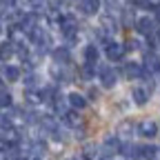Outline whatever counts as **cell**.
<instances>
[{
  "label": "cell",
  "mask_w": 160,
  "mask_h": 160,
  "mask_svg": "<svg viewBox=\"0 0 160 160\" xmlns=\"http://www.w3.org/2000/svg\"><path fill=\"white\" fill-rule=\"evenodd\" d=\"M29 38L38 45L40 53H47V51L51 49V38H49V33H47V31H42V29H38V27H36V29L29 33Z\"/></svg>",
  "instance_id": "obj_1"
},
{
  "label": "cell",
  "mask_w": 160,
  "mask_h": 160,
  "mask_svg": "<svg viewBox=\"0 0 160 160\" xmlns=\"http://www.w3.org/2000/svg\"><path fill=\"white\" fill-rule=\"evenodd\" d=\"M136 29L142 33V36H149V38L158 31V29H156V22H153L151 18H147V16H145V18H140L138 22H136Z\"/></svg>",
  "instance_id": "obj_2"
},
{
  "label": "cell",
  "mask_w": 160,
  "mask_h": 160,
  "mask_svg": "<svg viewBox=\"0 0 160 160\" xmlns=\"http://www.w3.org/2000/svg\"><path fill=\"white\" fill-rule=\"evenodd\" d=\"M98 76H100V82H102L105 87H113L116 85V71L111 67H100Z\"/></svg>",
  "instance_id": "obj_3"
},
{
  "label": "cell",
  "mask_w": 160,
  "mask_h": 160,
  "mask_svg": "<svg viewBox=\"0 0 160 160\" xmlns=\"http://www.w3.org/2000/svg\"><path fill=\"white\" fill-rule=\"evenodd\" d=\"M138 131L142 133L145 138H153V136L158 133V125L153 122V120H142V122H140V127H138Z\"/></svg>",
  "instance_id": "obj_4"
},
{
  "label": "cell",
  "mask_w": 160,
  "mask_h": 160,
  "mask_svg": "<svg viewBox=\"0 0 160 160\" xmlns=\"http://www.w3.org/2000/svg\"><path fill=\"white\" fill-rule=\"evenodd\" d=\"M100 9V0H80V11L85 16H93Z\"/></svg>",
  "instance_id": "obj_5"
},
{
  "label": "cell",
  "mask_w": 160,
  "mask_h": 160,
  "mask_svg": "<svg viewBox=\"0 0 160 160\" xmlns=\"http://www.w3.org/2000/svg\"><path fill=\"white\" fill-rule=\"evenodd\" d=\"M105 53H107L109 60H120V58H122V53H125V49L120 47L118 42H109V40H107V49H105Z\"/></svg>",
  "instance_id": "obj_6"
},
{
  "label": "cell",
  "mask_w": 160,
  "mask_h": 160,
  "mask_svg": "<svg viewBox=\"0 0 160 160\" xmlns=\"http://www.w3.org/2000/svg\"><path fill=\"white\" fill-rule=\"evenodd\" d=\"M36 22H38L36 13H27L22 20H20V27H22V31H25V33H31V31L36 29Z\"/></svg>",
  "instance_id": "obj_7"
},
{
  "label": "cell",
  "mask_w": 160,
  "mask_h": 160,
  "mask_svg": "<svg viewBox=\"0 0 160 160\" xmlns=\"http://www.w3.org/2000/svg\"><path fill=\"white\" fill-rule=\"evenodd\" d=\"M131 136H133V122H131V120L120 122V127H118V138L127 140V138H131Z\"/></svg>",
  "instance_id": "obj_8"
},
{
  "label": "cell",
  "mask_w": 160,
  "mask_h": 160,
  "mask_svg": "<svg viewBox=\"0 0 160 160\" xmlns=\"http://www.w3.org/2000/svg\"><path fill=\"white\" fill-rule=\"evenodd\" d=\"M125 73H127L129 78H140V76H145V69L140 67L138 62H127V65H125Z\"/></svg>",
  "instance_id": "obj_9"
},
{
  "label": "cell",
  "mask_w": 160,
  "mask_h": 160,
  "mask_svg": "<svg viewBox=\"0 0 160 160\" xmlns=\"http://www.w3.org/2000/svg\"><path fill=\"white\" fill-rule=\"evenodd\" d=\"M131 96H133V100H136L138 105H145L147 100H149V93H147L145 87H133L131 89Z\"/></svg>",
  "instance_id": "obj_10"
},
{
  "label": "cell",
  "mask_w": 160,
  "mask_h": 160,
  "mask_svg": "<svg viewBox=\"0 0 160 160\" xmlns=\"http://www.w3.org/2000/svg\"><path fill=\"white\" fill-rule=\"evenodd\" d=\"M62 120H65V125H67V127H71V129H76V127L82 125L80 116H78V113H73V111H67V113L62 116Z\"/></svg>",
  "instance_id": "obj_11"
},
{
  "label": "cell",
  "mask_w": 160,
  "mask_h": 160,
  "mask_svg": "<svg viewBox=\"0 0 160 160\" xmlns=\"http://www.w3.org/2000/svg\"><path fill=\"white\" fill-rule=\"evenodd\" d=\"M2 76L9 80V82H16V80L20 78V69L13 67V65H5V67H2Z\"/></svg>",
  "instance_id": "obj_12"
},
{
  "label": "cell",
  "mask_w": 160,
  "mask_h": 160,
  "mask_svg": "<svg viewBox=\"0 0 160 160\" xmlns=\"http://www.w3.org/2000/svg\"><path fill=\"white\" fill-rule=\"evenodd\" d=\"M58 96H60V91L56 87H47V89H42V93H40V100H42V102H53Z\"/></svg>",
  "instance_id": "obj_13"
},
{
  "label": "cell",
  "mask_w": 160,
  "mask_h": 160,
  "mask_svg": "<svg viewBox=\"0 0 160 160\" xmlns=\"http://www.w3.org/2000/svg\"><path fill=\"white\" fill-rule=\"evenodd\" d=\"M13 53H16L13 42H0V60H9Z\"/></svg>",
  "instance_id": "obj_14"
},
{
  "label": "cell",
  "mask_w": 160,
  "mask_h": 160,
  "mask_svg": "<svg viewBox=\"0 0 160 160\" xmlns=\"http://www.w3.org/2000/svg\"><path fill=\"white\" fill-rule=\"evenodd\" d=\"M69 105L73 107V109H85L87 107V100L82 98V96H80V93H69Z\"/></svg>",
  "instance_id": "obj_15"
},
{
  "label": "cell",
  "mask_w": 160,
  "mask_h": 160,
  "mask_svg": "<svg viewBox=\"0 0 160 160\" xmlns=\"http://www.w3.org/2000/svg\"><path fill=\"white\" fill-rule=\"evenodd\" d=\"M120 151H122L127 158H131V160L140 158V147L138 145H125V147H120Z\"/></svg>",
  "instance_id": "obj_16"
},
{
  "label": "cell",
  "mask_w": 160,
  "mask_h": 160,
  "mask_svg": "<svg viewBox=\"0 0 160 160\" xmlns=\"http://www.w3.org/2000/svg\"><path fill=\"white\" fill-rule=\"evenodd\" d=\"M102 31H107V33H113L116 29H118V25H116V20L111 18V16H102Z\"/></svg>",
  "instance_id": "obj_17"
},
{
  "label": "cell",
  "mask_w": 160,
  "mask_h": 160,
  "mask_svg": "<svg viewBox=\"0 0 160 160\" xmlns=\"http://www.w3.org/2000/svg\"><path fill=\"white\" fill-rule=\"evenodd\" d=\"M85 60H87V65H96V60H98V49L93 45L85 47Z\"/></svg>",
  "instance_id": "obj_18"
},
{
  "label": "cell",
  "mask_w": 160,
  "mask_h": 160,
  "mask_svg": "<svg viewBox=\"0 0 160 160\" xmlns=\"http://www.w3.org/2000/svg\"><path fill=\"white\" fill-rule=\"evenodd\" d=\"M53 60H56V62H69V51L65 47L53 49Z\"/></svg>",
  "instance_id": "obj_19"
},
{
  "label": "cell",
  "mask_w": 160,
  "mask_h": 160,
  "mask_svg": "<svg viewBox=\"0 0 160 160\" xmlns=\"http://www.w3.org/2000/svg\"><path fill=\"white\" fill-rule=\"evenodd\" d=\"M105 151H107V153H116V151H120L118 138H107V140H105Z\"/></svg>",
  "instance_id": "obj_20"
},
{
  "label": "cell",
  "mask_w": 160,
  "mask_h": 160,
  "mask_svg": "<svg viewBox=\"0 0 160 160\" xmlns=\"http://www.w3.org/2000/svg\"><path fill=\"white\" fill-rule=\"evenodd\" d=\"M40 127H45L47 131H56V129H58L56 120H53L51 116H45V118H40Z\"/></svg>",
  "instance_id": "obj_21"
},
{
  "label": "cell",
  "mask_w": 160,
  "mask_h": 160,
  "mask_svg": "<svg viewBox=\"0 0 160 160\" xmlns=\"http://www.w3.org/2000/svg\"><path fill=\"white\" fill-rule=\"evenodd\" d=\"M140 158H147V160H153V158H156V147H153V145H147V147H140Z\"/></svg>",
  "instance_id": "obj_22"
},
{
  "label": "cell",
  "mask_w": 160,
  "mask_h": 160,
  "mask_svg": "<svg viewBox=\"0 0 160 160\" xmlns=\"http://www.w3.org/2000/svg\"><path fill=\"white\" fill-rule=\"evenodd\" d=\"M25 100L29 105H38V102H42V100H40V93H36V91H25Z\"/></svg>",
  "instance_id": "obj_23"
},
{
  "label": "cell",
  "mask_w": 160,
  "mask_h": 160,
  "mask_svg": "<svg viewBox=\"0 0 160 160\" xmlns=\"http://www.w3.org/2000/svg\"><path fill=\"white\" fill-rule=\"evenodd\" d=\"M93 73H96V67H93V65H85V67H80V76H82L85 80H89Z\"/></svg>",
  "instance_id": "obj_24"
},
{
  "label": "cell",
  "mask_w": 160,
  "mask_h": 160,
  "mask_svg": "<svg viewBox=\"0 0 160 160\" xmlns=\"http://www.w3.org/2000/svg\"><path fill=\"white\" fill-rule=\"evenodd\" d=\"M11 105V96L7 91H0V107H9Z\"/></svg>",
  "instance_id": "obj_25"
},
{
  "label": "cell",
  "mask_w": 160,
  "mask_h": 160,
  "mask_svg": "<svg viewBox=\"0 0 160 160\" xmlns=\"http://www.w3.org/2000/svg\"><path fill=\"white\" fill-rule=\"evenodd\" d=\"M25 82H27V89L31 91V89L36 87V82H38V78H36V76L31 73V76H27V80H25Z\"/></svg>",
  "instance_id": "obj_26"
},
{
  "label": "cell",
  "mask_w": 160,
  "mask_h": 160,
  "mask_svg": "<svg viewBox=\"0 0 160 160\" xmlns=\"http://www.w3.org/2000/svg\"><path fill=\"white\" fill-rule=\"evenodd\" d=\"M122 20H125V27H129V25L133 22V16H131L129 11H125V16H122Z\"/></svg>",
  "instance_id": "obj_27"
},
{
  "label": "cell",
  "mask_w": 160,
  "mask_h": 160,
  "mask_svg": "<svg viewBox=\"0 0 160 160\" xmlns=\"http://www.w3.org/2000/svg\"><path fill=\"white\" fill-rule=\"evenodd\" d=\"M160 7V0H147V9H158Z\"/></svg>",
  "instance_id": "obj_28"
},
{
  "label": "cell",
  "mask_w": 160,
  "mask_h": 160,
  "mask_svg": "<svg viewBox=\"0 0 160 160\" xmlns=\"http://www.w3.org/2000/svg\"><path fill=\"white\" fill-rule=\"evenodd\" d=\"M51 76H53V78H62V69L53 67V69H51Z\"/></svg>",
  "instance_id": "obj_29"
},
{
  "label": "cell",
  "mask_w": 160,
  "mask_h": 160,
  "mask_svg": "<svg viewBox=\"0 0 160 160\" xmlns=\"http://www.w3.org/2000/svg\"><path fill=\"white\" fill-rule=\"evenodd\" d=\"M9 147V142H7V138H2V136H0V151H5Z\"/></svg>",
  "instance_id": "obj_30"
},
{
  "label": "cell",
  "mask_w": 160,
  "mask_h": 160,
  "mask_svg": "<svg viewBox=\"0 0 160 160\" xmlns=\"http://www.w3.org/2000/svg\"><path fill=\"white\" fill-rule=\"evenodd\" d=\"M136 7H147V0H131Z\"/></svg>",
  "instance_id": "obj_31"
},
{
  "label": "cell",
  "mask_w": 160,
  "mask_h": 160,
  "mask_svg": "<svg viewBox=\"0 0 160 160\" xmlns=\"http://www.w3.org/2000/svg\"><path fill=\"white\" fill-rule=\"evenodd\" d=\"M42 2H45V0H29L31 7H42Z\"/></svg>",
  "instance_id": "obj_32"
},
{
  "label": "cell",
  "mask_w": 160,
  "mask_h": 160,
  "mask_svg": "<svg viewBox=\"0 0 160 160\" xmlns=\"http://www.w3.org/2000/svg\"><path fill=\"white\" fill-rule=\"evenodd\" d=\"M0 2H2V5H7V7H11V5H13V0H0Z\"/></svg>",
  "instance_id": "obj_33"
},
{
  "label": "cell",
  "mask_w": 160,
  "mask_h": 160,
  "mask_svg": "<svg viewBox=\"0 0 160 160\" xmlns=\"http://www.w3.org/2000/svg\"><path fill=\"white\" fill-rule=\"evenodd\" d=\"M158 20H160V7H158Z\"/></svg>",
  "instance_id": "obj_34"
},
{
  "label": "cell",
  "mask_w": 160,
  "mask_h": 160,
  "mask_svg": "<svg viewBox=\"0 0 160 160\" xmlns=\"http://www.w3.org/2000/svg\"><path fill=\"white\" fill-rule=\"evenodd\" d=\"M0 33H2V25H0Z\"/></svg>",
  "instance_id": "obj_35"
},
{
  "label": "cell",
  "mask_w": 160,
  "mask_h": 160,
  "mask_svg": "<svg viewBox=\"0 0 160 160\" xmlns=\"http://www.w3.org/2000/svg\"><path fill=\"white\" fill-rule=\"evenodd\" d=\"M0 85H2V78H0Z\"/></svg>",
  "instance_id": "obj_36"
},
{
  "label": "cell",
  "mask_w": 160,
  "mask_h": 160,
  "mask_svg": "<svg viewBox=\"0 0 160 160\" xmlns=\"http://www.w3.org/2000/svg\"><path fill=\"white\" fill-rule=\"evenodd\" d=\"M71 160H76V158H71Z\"/></svg>",
  "instance_id": "obj_37"
},
{
  "label": "cell",
  "mask_w": 160,
  "mask_h": 160,
  "mask_svg": "<svg viewBox=\"0 0 160 160\" xmlns=\"http://www.w3.org/2000/svg\"><path fill=\"white\" fill-rule=\"evenodd\" d=\"M9 160H13V158H9Z\"/></svg>",
  "instance_id": "obj_38"
},
{
  "label": "cell",
  "mask_w": 160,
  "mask_h": 160,
  "mask_svg": "<svg viewBox=\"0 0 160 160\" xmlns=\"http://www.w3.org/2000/svg\"><path fill=\"white\" fill-rule=\"evenodd\" d=\"M33 160H38V158H33Z\"/></svg>",
  "instance_id": "obj_39"
}]
</instances>
